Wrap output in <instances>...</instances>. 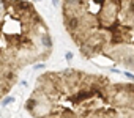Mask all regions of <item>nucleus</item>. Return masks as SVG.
Listing matches in <instances>:
<instances>
[{
  "mask_svg": "<svg viewBox=\"0 0 134 118\" xmlns=\"http://www.w3.org/2000/svg\"><path fill=\"white\" fill-rule=\"evenodd\" d=\"M24 107L33 118H134V84L71 68L48 71Z\"/></svg>",
  "mask_w": 134,
  "mask_h": 118,
  "instance_id": "1",
  "label": "nucleus"
},
{
  "mask_svg": "<svg viewBox=\"0 0 134 118\" xmlns=\"http://www.w3.org/2000/svg\"><path fill=\"white\" fill-rule=\"evenodd\" d=\"M48 24L27 0H0V101L11 91L22 69L52 54Z\"/></svg>",
  "mask_w": 134,
  "mask_h": 118,
  "instance_id": "2",
  "label": "nucleus"
},
{
  "mask_svg": "<svg viewBox=\"0 0 134 118\" xmlns=\"http://www.w3.org/2000/svg\"><path fill=\"white\" fill-rule=\"evenodd\" d=\"M131 7L134 0H62V21L80 54L93 60Z\"/></svg>",
  "mask_w": 134,
  "mask_h": 118,
  "instance_id": "3",
  "label": "nucleus"
}]
</instances>
